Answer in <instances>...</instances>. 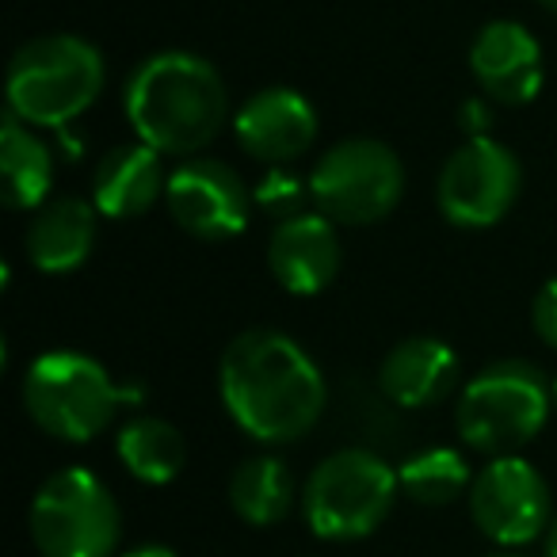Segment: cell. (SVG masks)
<instances>
[{
  "label": "cell",
  "instance_id": "3",
  "mask_svg": "<svg viewBox=\"0 0 557 557\" xmlns=\"http://www.w3.org/2000/svg\"><path fill=\"white\" fill-rule=\"evenodd\" d=\"M24 409L35 428L65 443H88L108 432L123 409L146 401V386L123 382L119 386L100 359L73 348L42 351L24 374Z\"/></svg>",
  "mask_w": 557,
  "mask_h": 557
},
{
  "label": "cell",
  "instance_id": "28",
  "mask_svg": "<svg viewBox=\"0 0 557 557\" xmlns=\"http://www.w3.org/2000/svg\"><path fill=\"white\" fill-rule=\"evenodd\" d=\"M549 386H554V409H557V379H554V382H549Z\"/></svg>",
  "mask_w": 557,
  "mask_h": 557
},
{
  "label": "cell",
  "instance_id": "12",
  "mask_svg": "<svg viewBox=\"0 0 557 557\" xmlns=\"http://www.w3.org/2000/svg\"><path fill=\"white\" fill-rule=\"evenodd\" d=\"M318 111L295 88H260L233 115L237 146L260 164H290L318 141Z\"/></svg>",
  "mask_w": 557,
  "mask_h": 557
},
{
  "label": "cell",
  "instance_id": "13",
  "mask_svg": "<svg viewBox=\"0 0 557 557\" xmlns=\"http://www.w3.org/2000/svg\"><path fill=\"white\" fill-rule=\"evenodd\" d=\"M470 73L493 103L523 108L542 92V47L516 20H493L470 42Z\"/></svg>",
  "mask_w": 557,
  "mask_h": 557
},
{
  "label": "cell",
  "instance_id": "5",
  "mask_svg": "<svg viewBox=\"0 0 557 557\" xmlns=\"http://www.w3.org/2000/svg\"><path fill=\"white\" fill-rule=\"evenodd\" d=\"M554 409V386L527 359H500L466 382L455 409L462 443L478 455H516L539 440Z\"/></svg>",
  "mask_w": 557,
  "mask_h": 557
},
{
  "label": "cell",
  "instance_id": "2",
  "mask_svg": "<svg viewBox=\"0 0 557 557\" xmlns=\"http://www.w3.org/2000/svg\"><path fill=\"white\" fill-rule=\"evenodd\" d=\"M123 111L138 141L153 146L161 157H195L222 134L230 92L207 58L161 50L131 70Z\"/></svg>",
  "mask_w": 557,
  "mask_h": 557
},
{
  "label": "cell",
  "instance_id": "11",
  "mask_svg": "<svg viewBox=\"0 0 557 557\" xmlns=\"http://www.w3.org/2000/svg\"><path fill=\"white\" fill-rule=\"evenodd\" d=\"M164 207L184 233L199 240L240 237L252 218V191L245 180L214 157H187L169 172Z\"/></svg>",
  "mask_w": 557,
  "mask_h": 557
},
{
  "label": "cell",
  "instance_id": "27",
  "mask_svg": "<svg viewBox=\"0 0 557 557\" xmlns=\"http://www.w3.org/2000/svg\"><path fill=\"white\" fill-rule=\"evenodd\" d=\"M542 9H549V12H557V0H539Z\"/></svg>",
  "mask_w": 557,
  "mask_h": 557
},
{
  "label": "cell",
  "instance_id": "29",
  "mask_svg": "<svg viewBox=\"0 0 557 557\" xmlns=\"http://www.w3.org/2000/svg\"><path fill=\"white\" fill-rule=\"evenodd\" d=\"M485 557H519V554H485Z\"/></svg>",
  "mask_w": 557,
  "mask_h": 557
},
{
  "label": "cell",
  "instance_id": "8",
  "mask_svg": "<svg viewBox=\"0 0 557 557\" xmlns=\"http://www.w3.org/2000/svg\"><path fill=\"white\" fill-rule=\"evenodd\" d=\"M405 164L379 138H344L313 164L310 202L336 225H374L397 210Z\"/></svg>",
  "mask_w": 557,
  "mask_h": 557
},
{
  "label": "cell",
  "instance_id": "23",
  "mask_svg": "<svg viewBox=\"0 0 557 557\" xmlns=\"http://www.w3.org/2000/svg\"><path fill=\"white\" fill-rule=\"evenodd\" d=\"M531 321H534V333L557 348V275L542 283V290L534 295V306H531Z\"/></svg>",
  "mask_w": 557,
  "mask_h": 557
},
{
  "label": "cell",
  "instance_id": "6",
  "mask_svg": "<svg viewBox=\"0 0 557 557\" xmlns=\"http://www.w3.org/2000/svg\"><path fill=\"white\" fill-rule=\"evenodd\" d=\"M397 470L371 447H341L306 478L302 516L325 542L371 539L397 500Z\"/></svg>",
  "mask_w": 557,
  "mask_h": 557
},
{
  "label": "cell",
  "instance_id": "4",
  "mask_svg": "<svg viewBox=\"0 0 557 557\" xmlns=\"http://www.w3.org/2000/svg\"><path fill=\"white\" fill-rule=\"evenodd\" d=\"M108 85L103 54L81 35H42L12 54L4 96L9 111L35 131H65Z\"/></svg>",
  "mask_w": 557,
  "mask_h": 557
},
{
  "label": "cell",
  "instance_id": "21",
  "mask_svg": "<svg viewBox=\"0 0 557 557\" xmlns=\"http://www.w3.org/2000/svg\"><path fill=\"white\" fill-rule=\"evenodd\" d=\"M397 481H401V493L409 496L412 504L447 508V504H455L462 493H470L473 473H470V462H466L455 447H424L397 466Z\"/></svg>",
  "mask_w": 557,
  "mask_h": 557
},
{
  "label": "cell",
  "instance_id": "18",
  "mask_svg": "<svg viewBox=\"0 0 557 557\" xmlns=\"http://www.w3.org/2000/svg\"><path fill=\"white\" fill-rule=\"evenodd\" d=\"M0 184L9 210H39L54 187V149L12 111L0 123Z\"/></svg>",
  "mask_w": 557,
  "mask_h": 557
},
{
  "label": "cell",
  "instance_id": "20",
  "mask_svg": "<svg viewBox=\"0 0 557 557\" xmlns=\"http://www.w3.org/2000/svg\"><path fill=\"white\" fill-rule=\"evenodd\" d=\"M230 508L252 527H271L287 519V511L295 508L290 466L275 455L245 458L230 478Z\"/></svg>",
  "mask_w": 557,
  "mask_h": 557
},
{
  "label": "cell",
  "instance_id": "15",
  "mask_svg": "<svg viewBox=\"0 0 557 557\" xmlns=\"http://www.w3.org/2000/svg\"><path fill=\"white\" fill-rule=\"evenodd\" d=\"M458 379V356L440 336H409L386 351L379 389L397 409H428L443 401Z\"/></svg>",
  "mask_w": 557,
  "mask_h": 557
},
{
  "label": "cell",
  "instance_id": "10",
  "mask_svg": "<svg viewBox=\"0 0 557 557\" xmlns=\"http://www.w3.org/2000/svg\"><path fill=\"white\" fill-rule=\"evenodd\" d=\"M554 496L539 470L519 455H500L473 473L470 485V519L496 546H527L542 539L554 519Z\"/></svg>",
  "mask_w": 557,
  "mask_h": 557
},
{
  "label": "cell",
  "instance_id": "7",
  "mask_svg": "<svg viewBox=\"0 0 557 557\" xmlns=\"http://www.w3.org/2000/svg\"><path fill=\"white\" fill-rule=\"evenodd\" d=\"M123 534L115 493L88 466L50 473L32 500V542L42 557H111Z\"/></svg>",
  "mask_w": 557,
  "mask_h": 557
},
{
  "label": "cell",
  "instance_id": "22",
  "mask_svg": "<svg viewBox=\"0 0 557 557\" xmlns=\"http://www.w3.org/2000/svg\"><path fill=\"white\" fill-rule=\"evenodd\" d=\"M306 199H310V180H302L298 172H290L287 164H268L260 180L252 187V202L271 218H295L306 210Z\"/></svg>",
  "mask_w": 557,
  "mask_h": 557
},
{
  "label": "cell",
  "instance_id": "25",
  "mask_svg": "<svg viewBox=\"0 0 557 557\" xmlns=\"http://www.w3.org/2000/svg\"><path fill=\"white\" fill-rule=\"evenodd\" d=\"M123 557H176V549H172V546H161V542H146V546L126 549Z\"/></svg>",
  "mask_w": 557,
  "mask_h": 557
},
{
  "label": "cell",
  "instance_id": "19",
  "mask_svg": "<svg viewBox=\"0 0 557 557\" xmlns=\"http://www.w3.org/2000/svg\"><path fill=\"white\" fill-rule=\"evenodd\" d=\"M115 455L141 485H169L187 462V443L176 424L138 412L115 432Z\"/></svg>",
  "mask_w": 557,
  "mask_h": 557
},
{
  "label": "cell",
  "instance_id": "16",
  "mask_svg": "<svg viewBox=\"0 0 557 557\" xmlns=\"http://www.w3.org/2000/svg\"><path fill=\"white\" fill-rule=\"evenodd\" d=\"M96 225H100L96 202L77 199V195L47 199L35 210L32 225H27V260L39 271H47V275H70L92 256Z\"/></svg>",
  "mask_w": 557,
  "mask_h": 557
},
{
  "label": "cell",
  "instance_id": "24",
  "mask_svg": "<svg viewBox=\"0 0 557 557\" xmlns=\"http://www.w3.org/2000/svg\"><path fill=\"white\" fill-rule=\"evenodd\" d=\"M458 126L466 131V138H485L493 131V100L485 92L470 96V100L458 108Z\"/></svg>",
  "mask_w": 557,
  "mask_h": 557
},
{
  "label": "cell",
  "instance_id": "9",
  "mask_svg": "<svg viewBox=\"0 0 557 557\" xmlns=\"http://www.w3.org/2000/svg\"><path fill=\"white\" fill-rule=\"evenodd\" d=\"M523 169L519 157L496 138H466L435 180L440 214L458 230H488L516 207Z\"/></svg>",
  "mask_w": 557,
  "mask_h": 557
},
{
  "label": "cell",
  "instance_id": "26",
  "mask_svg": "<svg viewBox=\"0 0 557 557\" xmlns=\"http://www.w3.org/2000/svg\"><path fill=\"white\" fill-rule=\"evenodd\" d=\"M546 557H557V516L549 523V534H546Z\"/></svg>",
  "mask_w": 557,
  "mask_h": 557
},
{
  "label": "cell",
  "instance_id": "17",
  "mask_svg": "<svg viewBox=\"0 0 557 557\" xmlns=\"http://www.w3.org/2000/svg\"><path fill=\"white\" fill-rule=\"evenodd\" d=\"M169 176L161 169V153L146 141L115 146L100 157L92 172V202L103 218H141L164 199Z\"/></svg>",
  "mask_w": 557,
  "mask_h": 557
},
{
  "label": "cell",
  "instance_id": "1",
  "mask_svg": "<svg viewBox=\"0 0 557 557\" xmlns=\"http://www.w3.org/2000/svg\"><path fill=\"white\" fill-rule=\"evenodd\" d=\"M218 394L233 424L256 443H295L313 432L329 405L318 359L278 329L233 336L218 363Z\"/></svg>",
  "mask_w": 557,
  "mask_h": 557
},
{
  "label": "cell",
  "instance_id": "14",
  "mask_svg": "<svg viewBox=\"0 0 557 557\" xmlns=\"http://www.w3.org/2000/svg\"><path fill=\"white\" fill-rule=\"evenodd\" d=\"M268 271L290 295H321L341 271V237L333 218H325L321 210L283 218L268 240Z\"/></svg>",
  "mask_w": 557,
  "mask_h": 557
}]
</instances>
